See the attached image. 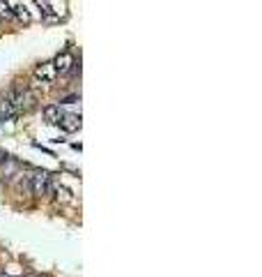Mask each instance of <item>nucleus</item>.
Listing matches in <instances>:
<instances>
[{
  "mask_svg": "<svg viewBox=\"0 0 262 277\" xmlns=\"http://www.w3.org/2000/svg\"><path fill=\"white\" fill-rule=\"evenodd\" d=\"M10 102H12V106H14V111H16V116L19 113H23V111H28V109H32L35 106V102H37V97L32 95L30 90H19V88H14V90L10 93Z\"/></svg>",
  "mask_w": 262,
  "mask_h": 277,
  "instance_id": "f257e3e1",
  "label": "nucleus"
},
{
  "mask_svg": "<svg viewBox=\"0 0 262 277\" xmlns=\"http://www.w3.org/2000/svg\"><path fill=\"white\" fill-rule=\"evenodd\" d=\"M30 190H32V194H46V192L51 190V173L46 171H37L30 176Z\"/></svg>",
  "mask_w": 262,
  "mask_h": 277,
  "instance_id": "f03ea898",
  "label": "nucleus"
},
{
  "mask_svg": "<svg viewBox=\"0 0 262 277\" xmlns=\"http://www.w3.org/2000/svg\"><path fill=\"white\" fill-rule=\"evenodd\" d=\"M74 65H76V60H74V55H71L69 51L60 53L58 58L53 60V67H55L58 74H67V72H71V67H74Z\"/></svg>",
  "mask_w": 262,
  "mask_h": 277,
  "instance_id": "7ed1b4c3",
  "label": "nucleus"
},
{
  "mask_svg": "<svg viewBox=\"0 0 262 277\" xmlns=\"http://www.w3.org/2000/svg\"><path fill=\"white\" fill-rule=\"evenodd\" d=\"M60 127H62L64 132H79L81 130V116H74V113H62V118H60Z\"/></svg>",
  "mask_w": 262,
  "mask_h": 277,
  "instance_id": "20e7f679",
  "label": "nucleus"
},
{
  "mask_svg": "<svg viewBox=\"0 0 262 277\" xmlns=\"http://www.w3.org/2000/svg\"><path fill=\"white\" fill-rule=\"evenodd\" d=\"M55 67H53V63H44V65H40L35 70V76L37 79H42V81H53L55 79Z\"/></svg>",
  "mask_w": 262,
  "mask_h": 277,
  "instance_id": "39448f33",
  "label": "nucleus"
},
{
  "mask_svg": "<svg viewBox=\"0 0 262 277\" xmlns=\"http://www.w3.org/2000/svg\"><path fill=\"white\" fill-rule=\"evenodd\" d=\"M19 169H21V164L16 160H12V157H7V160L3 162V176H5V178L19 176Z\"/></svg>",
  "mask_w": 262,
  "mask_h": 277,
  "instance_id": "423d86ee",
  "label": "nucleus"
},
{
  "mask_svg": "<svg viewBox=\"0 0 262 277\" xmlns=\"http://www.w3.org/2000/svg\"><path fill=\"white\" fill-rule=\"evenodd\" d=\"M14 116H16V111H14V106H12L10 97H3V100H0V120H10V118H14Z\"/></svg>",
  "mask_w": 262,
  "mask_h": 277,
  "instance_id": "0eeeda50",
  "label": "nucleus"
},
{
  "mask_svg": "<svg viewBox=\"0 0 262 277\" xmlns=\"http://www.w3.org/2000/svg\"><path fill=\"white\" fill-rule=\"evenodd\" d=\"M44 118H46V122H60V118H62L60 104H49V106H44Z\"/></svg>",
  "mask_w": 262,
  "mask_h": 277,
  "instance_id": "6e6552de",
  "label": "nucleus"
},
{
  "mask_svg": "<svg viewBox=\"0 0 262 277\" xmlns=\"http://www.w3.org/2000/svg\"><path fill=\"white\" fill-rule=\"evenodd\" d=\"M3 19H14V10H12V5L7 3V0H0V21Z\"/></svg>",
  "mask_w": 262,
  "mask_h": 277,
  "instance_id": "1a4fd4ad",
  "label": "nucleus"
},
{
  "mask_svg": "<svg viewBox=\"0 0 262 277\" xmlns=\"http://www.w3.org/2000/svg\"><path fill=\"white\" fill-rule=\"evenodd\" d=\"M12 10H14V19H21L23 23H30V21H32V16L25 12V7H12Z\"/></svg>",
  "mask_w": 262,
  "mask_h": 277,
  "instance_id": "9d476101",
  "label": "nucleus"
},
{
  "mask_svg": "<svg viewBox=\"0 0 262 277\" xmlns=\"http://www.w3.org/2000/svg\"><path fill=\"white\" fill-rule=\"evenodd\" d=\"M21 266H16V263H10V266H7V272L5 275H10V277H16V275H21V270H19Z\"/></svg>",
  "mask_w": 262,
  "mask_h": 277,
  "instance_id": "9b49d317",
  "label": "nucleus"
},
{
  "mask_svg": "<svg viewBox=\"0 0 262 277\" xmlns=\"http://www.w3.org/2000/svg\"><path fill=\"white\" fill-rule=\"evenodd\" d=\"M35 5H37V7H42V12H51V10H49L51 0H35Z\"/></svg>",
  "mask_w": 262,
  "mask_h": 277,
  "instance_id": "f8f14e48",
  "label": "nucleus"
},
{
  "mask_svg": "<svg viewBox=\"0 0 262 277\" xmlns=\"http://www.w3.org/2000/svg\"><path fill=\"white\" fill-rule=\"evenodd\" d=\"M74 102H79V97H67V100L60 102V104H74Z\"/></svg>",
  "mask_w": 262,
  "mask_h": 277,
  "instance_id": "ddd939ff",
  "label": "nucleus"
},
{
  "mask_svg": "<svg viewBox=\"0 0 262 277\" xmlns=\"http://www.w3.org/2000/svg\"><path fill=\"white\" fill-rule=\"evenodd\" d=\"M7 157H10V155H7V152H5V150H3V148H0V164H3V162H5V160H7Z\"/></svg>",
  "mask_w": 262,
  "mask_h": 277,
  "instance_id": "4468645a",
  "label": "nucleus"
},
{
  "mask_svg": "<svg viewBox=\"0 0 262 277\" xmlns=\"http://www.w3.org/2000/svg\"><path fill=\"white\" fill-rule=\"evenodd\" d=\"M23 277H40V275H35V272H28V275H23Z\"/></svg>",
  "mask_w": 262,
  "mask_h": 277,
  "instance_id": "2eb2a0df",
  "label": "nucleus"
},
{
  "mask_svg": "<svg viewBox=\"0 0 262 277\" xmlns=\"http://www.w3.org/2000/svg\"><path fill=\"white\" fill-rule=\"evenodd\" d=\"M3 277H10V275H3Z\"/></svg>",
  "mask_w": 262,
  "mask_h": 277,
  "instance_id": "dca6fc26",
  "label": "nucleus"
}]
</instances>
